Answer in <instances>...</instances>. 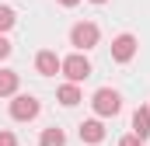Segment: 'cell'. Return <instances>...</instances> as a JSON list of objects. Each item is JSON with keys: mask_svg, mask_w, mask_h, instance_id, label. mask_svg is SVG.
<instances>
[{"mask_svg": "<svg viewBox=\"0 0 150 146\" xmlns=\"http://www.w3.org/2000/svg\"><path fill=\"white\" fill-rule=\"evenodd\" d=\"M91 108H94V115H101V118H112V115L122 111V98H119V91H112V87H101V91H94Z\"/></svg>", "mask_w": 150, "mask_h": 146, "instance_id": "cell-1", "label": "cell"}, {"mask_svg": "<svg viewBox=\"0 0 150 146\" xmlns=\"http://www.w3.org/2000/svg\"><path fill=\"white\" fill-rule=\"evenodd\" d=\"M98 38H101V32H98V25H94V21H80V25L70 28V45H77L80 52H84V49H94V45H98Z\"/></svg>", "mask_w": 150, "mask_h": 146, "instance_id": "cell-2", "label": "cell"}, {"mask_svg": "<svg viewBox=\"0 0 150 146\" xmlns=\"http://www.w3.org/2000/svg\"><path fill=\"white\" fill-rule=\"evenodd\" d=\"M38 111H42L38 98H32V94H14V101H11V118L14 122H32Z\"/></svg>", "mask_w": 150, "mask_h": 146, "instance_id": "cell-3", "label": "cell"}, {"mask_svg": "<svg viewBox=\"0 0 150 146\" xmlns=\"http://www.w3.org/2000/svg\"><path fill=\"white\" fill-rule=\"evenodd\" d=\"M59 70L67 73V80H70V84H80V80H87V77H91V63H87V56H84V52H74V56H67V59H63V66H59Z\"/></svg>", "mask_w": 150, "mask_h": 146, "instance_id": "cell-4", "label": "cell"}, {"mask_svg": "<svg viewBox=\"0 0 150 146\" xmlns=\"http://www.w3.org/2000/svg\"><path fill=\"white\" fill-rule=\"evenodd\" d=\"M133 56H136V35L126 32V35H119L112 42V59H115V63H129Z\"/></svg>", "mask_w": 150, "mask_h": 146, "instance_id": "cell-5", "label": "cell"}, {"mask_svg": "<svg viewBox=\"0 0 150 146\" xmlns=\"http://www.w3.org/2000/svg\"><path fill=\"white\" fill-rule=\"evenodd\" d=\"M59 66H63V59H59L52 49H42V52L35 56V70L42 73V77H56V73H59Z\"/></svg>", "mask_w": 150, "mask_h": 146, "instance_id": "cell-6", "label": "cell"}, {"mask_svg": "<svg viewBox=\"0 0 150 146\" xmlns=\"http://www.w3.org/2000/svg\"><path fill=\"white\" fill-rule=\"evenodd\" d=\"M101 139H105V125H101L98 118H87V122H80V143L98 146Z\"/></svg>", "mask_w": 150, "mask_h": 146, "instance_id": "cell-7", "label": "cell"}, {"mask_svg": "<svg viewBox=\"0 0 150 146\" xmlns=\"http://www.w3.org/2000/svg\"><path fill=\"white\" fill-rule=\"evenodd\" d=\"M133 136L147 143V136H150V108H136L133 111Z\"/></svg>", "mask_w": 150, "mask_h": 146, "instance_id": "cell-8", "label": "cell"}, {"mask_svg": "<svg viewBox=\"0 0 150 146\" xmlns=\"http://www.w3.org/2000/svg\"><path fill=\"white\" fill-rule=\"evenodd\" d=\"M56 98H59V105H67V108H74L77 101H80V87H77V84H63V87L56 91Z\"/></svg>", "mask_w": 150, "mask_h": 146, "instance_id": "cell-9", "label": "cell"}, {"mask_svg": "<svg viewBox=\"0 0 150 146\" xmlns=\"http://www.w3.org/2000/svg\"><path fill=\"white\" fill-rule=\"evenodd\" d=\"M38 143H42V146H67V132L56 129V125H52V129H42Z\"/></svg>", "mask_w": 150, "mask_h": 146, "instance_id": "cell-10", "label": "cell"}, {"mask_svg": "<svg viewBox=\"0 0 150 146\" xmlns=\"http://www.w3.org/2000/svg\"><path fill=\"white\" fill-rule=\"evenodd\" d=\"M18 91V73L14 70H0V98H11Z\"/></svg>", "mask_w": 150, "mask_h": 146, "instance_id": "cell-11", "label": "cell"}, {"mask_svg": "<svg viewBox=\"0 0 150 146\" xmlns=\"http://www.w3.org/2000/svg\"><path fill=\"white\" fill-rule=\"evenodd\" d=\"M14 21H18V18H14V11H11V7H0V35H4V32H11V28H14Z\"/></svg>", "mask_w": 150, "mask_h": 146, "instance_id": "cell-12", "label": "cell"}, {"mask_svg": "<svg viewBox=\"0 0 150 146\" xmlns=\"http://www.w3.org/2000/svg\"><path fill=\"white\" fill-rule=\"evenodd\" d=\"M0 146H18V139H14V132L0 129Z\"/></svg>", "mask_w": 150, "mask_h": 146, "instance_id": "cell-13", "label": "cell"}, {"mask_svg": "<svg viewBox=\"0 0 150 146\" xmlns=\"http://www.w3.org/2000/svg\"><path fill=\"white\" fill-rule=\"evenodd\" d=\"M11 49H14V45H11V42H7V38L0 35V59H7V56H11Z\"/></svg>", "mask_w": 150, "mask_h": 146, "instance_id": "cell-14", "label": "cell"}, {"mask_svg": "<svg viewBox=\"0 0 150 146\" xmlns=\"http://www.w3.org/2000/svg\"><path fill=\"white\" fill-rule=\"evenodd\" d=\"M119 146H143V139H136V136H126Z\"/></svg>", "mask_w": 150, "mask_h": 146, "instance_id": "cell-15", "label": "cell"}, {"mask_svg": "<svg viewBox=\"0 0 150 146\" xmlns=\"http://www.w3.org/2000/svg\"><path fill=\"white\" fill-rule=\"evenodd\" d=\"M59 4H63V7H77L80 0H59Z\"/></svg>", "mask_w": 150, "mask_h": 146, "instance_id": "cell-16", "label": "cell"}, {"mask_svg": "<svg viewBox=\"0 0 150 146\" xmlns=\"http://www.w3.org/2000/svg\"><path fill=\"white\" fill-rule=\"evenodd\" d=\"M91 4H105V0H91Z\"/></svg>", "mask_w": 150, "mask_h": 146, "instance_id": "cell-17", "label": "cell"}]
</instances>
